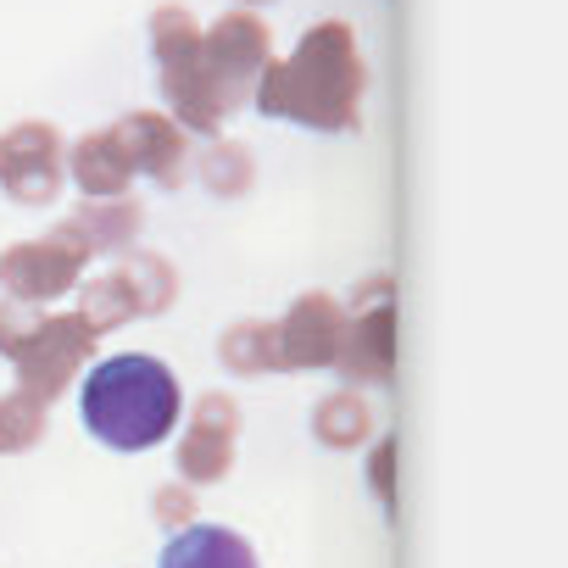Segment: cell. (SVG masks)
Wrapping results in <instances>:
<instances>
[{
  "instance_id": "2",
  "label": "cell",
  "mask_w": 568,
  "mask_h": 568,
  "mask_svg": "<svg viewBox=\"0 0 568 568\" xmlns=\"http://www.w3.org/2000/svg\"><path fill=\"white\" fill-rule=\"evenodd\" d=\"M156 568H256V551L245 535H234L223 524H190L162 546Z\"/></svg>"
},
{
  "instance_id": "1",
  "label": "cell",
  "mask_w": 568,
  "mask_h": 568,
  "mask_svg": "<svg viewBox=\"0 0 568 568\" xmlns=\"http://www.w3.org/2000/svg\"><path fill=\"white\" fill-rule=\"evenodd\" d=\"M179 379L162 357L145 352H118L106 363L90 368L84 390H79V413L84 429L112 446V452H151L173 435L179 424Z\"/></svg>"
}]
</instances>
